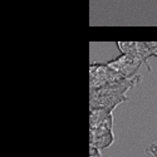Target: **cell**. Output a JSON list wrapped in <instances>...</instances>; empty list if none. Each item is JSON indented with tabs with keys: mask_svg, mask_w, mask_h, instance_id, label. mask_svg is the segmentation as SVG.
I'll use <instances>...</instances> for the list:
<instances>
[{
	"mask_svg": "<svg viewBox=\"0 0 157 157\" xmlns=\"http://www.w3.org/2000/svg\"><path fill=\"white\" fill-rule=\"evenodd\" d=\"M112 114V111L103 109V108H90V117H89V126L90 129L98 128L106 123V121Z\"/></svg>",
	"mask_w": 157,
	"mask_h": 157,
	"instance_id": "5b68a950",
	"label": "cell"
},
{
	"mask_svg": "<svg viewBox=\"0 0 157 157\" xmlns=\"http://www.w3.org/2000/svg\"><path fill=\"white\" fill-rule=\"evenodd\" d=\"M145 60L140 56H133V54H123L122 57L117 58L109 63H107L112 69L116 72L121 73L126 78H132V75L136 73V71L140 68L142 62Z\"/></svg>",
	"mask_w": 157,
	"mask_h": 157,
	"instance_id": "7a4b0ae2",
	"label": "cell"
},
{
	"mask_svg": "<svg viewBox=\"0 0 157 157\" xmlns=\"http://www.w3.org/2000/svg\"><path fill=\"white\" fill-rule=\"evenodd\" d=\"M89 157H102V156H89Z\"/></svg>",
	"mask_w": 157,
	"mask_h": 157,
	"instance_id": "52a82bcc",
	"label": "cell"
},
{
	"mask_svg": "<svg viewBox=\"0 0 157 157\" xmlns=\"http://www.w3.org/2000/svg\"><path fill=\"white\" fill-rule=\"evenodd\" d=\"M90 90L99 89L103 87H111L124 82L127 78L121 73L112 69L108 64H90Z\"/></svg>",
	"mask_w": 157,
	"mask_h": 157,
	"instance_id": "6da1fadb",
	"label": "cell"
},
{
	"mask_svg": "<svg viewBox=\"0 0 157 157\" xmlns=\"http://www.w3.org/2000/svg\"><path fill=\"white\" fill-rule=\"evenodd\" d=\"M114 142V135L111 128L98 127L90 129L89 132V146L96 147L98 150L108 148Z\"/></svg>",
	"mask_w": 157,
	"mask_h": 157,
	"instance_id": "277c9868",
	"label": "cell"
},
{
	"mask_svg": "<svg viewBox=\"0 0 157 157\" xmlns=\"http://www.w3.org/2000/svg\"><path fill=\"white\" fill-rule=\"evenodd\" d=\"M146 152L150 153V155H152L153 157H157V143H153V145L148 146L147 150H146Z\"/></svg>",
	"mask_w": 157,
	"mask_h": 157,
	"instance_id": "8992f818",
	"label": "cell"
},
{
	"mask_svg": "<svg viewBox=\"0 0 157 157\" xmlns=\"http://www.w3.org/2000/svg\"><path fill=\"white\" fill-rule=\"evenodd\" d=\"M120 49L123 54L140 56L147 59L151 54L157 53V43H140V42H118Z\"/></svg>",
	"mask_w": 157,
	"mask_h": 157,
	"instance_id": "3957f363",
	"label": "cell"
}]
</instances>
